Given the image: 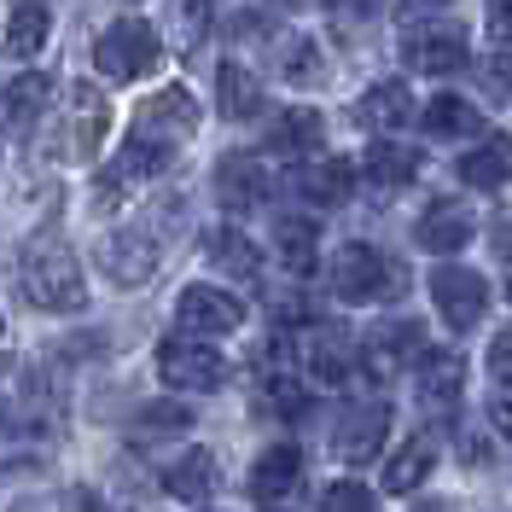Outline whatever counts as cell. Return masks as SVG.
<instances>
[{"instance_id":"11","label":"cell","mask_w":512,"mask_h":512,"mask_svg":"<svg viewBox=\"0 0 512 512\" xmlns=\"http://www.w3.org/2000/svg\"><path fill=\"white\" fill-rule=\"evenodd\" d=\"M99 268L117 280V286H146L158 274V245L152 233H111L99 239Z\"/></svg>"},{"instance_id":"25","label":"cell","mask_w":512,"mask_h":512,"mask_svg":"<svg viewBox=\"0 0 512 512\" xmlns=\"http://www.w3.org/2000/svg\"><path fill=\"white\" fill-rule=\"evenodd\" d=\"M419 158L408 146H396V140H379V146H367V158H361V175L373 181V187H408L414 181Z\"/></svg>"},{"instance_id":"2","label":"cell","mask_w":512,"mask_h":512,"mask_svg":"<svg viewBox=\"0 0 512 512\" xmlns=\"http://www.w3.org/2000/svg\"><path fill=\"white\" fill-rule=\"evenodd\" d=\"M24 297H30L35 309H53V315H70V309H82L88 303V291H82V262L53 245V239H41L24 251Z\"/></svg>"},{"instance_id":"23","label":"cell","mask_w":512,"mask_h":512,"mask_svg":"<svg viewBox=\"0 0 512 512\" xmlns=\"http://www.w3.org/2000/svg\"><path fill=\"white\" fill-rule=\"evenodd\" d=\"M47 35H53V12H47L41 0L12 6V30H6V53H12V59H35V53L47 47Z\"/></svg>"},{"instance_id":"18","label":"cell","mask_w":512,"mask_h":512,"mask_svg":"<svg viewBox=\"0 0 512 512\" xmlns=\"http://www.w3.org/2000/svg\"><path fill=\"white\" fill-rule=\"evenodd\" d=\"M355 175H361V163L355 158H320L309 163V175H303V192L315 198V204H326V210H338V204H350V192H355Z\"/></svg>"},{"instance_id":"30","label":"cell","mask_w":512,"mask_h":512,"mask_svg":"<svg viewBox=\"0 0 512 512\" xmlns=\"http://www.w3.org/2000/svg\"><path fill=\"white\" fill-rule=\"evenodd\" d=\"M280 53H286V64H280V70H286V82H297V88H309V82H320V76H326L320 47H315V41H303V35H291Z\"/></svg>"},{"instance_id":"3","label":"cell","mask_w":512,"mask_h":512,"mask_svg":"<svg viewBox=\"0 0 512 512\" xmlns=\"http://www.w3.org/2000/svg\"><path fill=\"white\" fill-rule=\"evenodd\" d=\"M94 59H99V76H111V82H140V76H152V64H158V30H152L146 18H117V24L94 41Z\"/></svg>"},{"instance_id":"21","label":"cell","mask_w":512,"mask_h":512,"mask_svg":"<svg viewBox=\"0 0 512 512\" xmlns=\"http://www.w3.org/2000/svg\"><path fill=\"white\" fill-rule=\"evenodd\" d=\"M216 99H222V117L251 123L256 111H262V82H256L245 64H222L216 70Z\"/></svg>"},{"instance_id":"10","label":"cell","mask_w":512,"mask_h":512,"mask_svg":"<svg viewBox=\"0 0 512 512\" xmlns=\"http://www.w3.org/2000/svg\"><path fill=\"white\" fill-rule=\"evenodd\" d=\"M472 233H478V222H472V210L466 204H454V198H437L425 216H419L414 227V245L431 256H454L472 245Z\"/></svg>"},{"instance_id":"38","label":"cell","mask_w":512,"mask_h":512,"mask_svg":"<svg viewBox=\"0 0 512 512\" xmlns=\"http://www.w3.org/2000/svg\"><path fill=\"white\" fill-rule=\"evenodd\" d=\"M489 373H495L501 384H512V326H501L495 344H489Z\"/></svg>"},{"instance_id":"7","label":"cell","mask_w":512,"mask_h":512,"mask_svg":"<svg viewBox=\"0 0 512 512\" xmlns=\"http://www.w3.org/2000/svg\"><path fill=\"white\" fill-rule=\"evenodd\" d=\"M402 53H408L414 70H425V76H448V70L466 64V30L448 24V18H425L414 30H402Z\"/></svg>"},{"instance_id":"40","label":"cell","mask_w":512,"mask_h":512,"mask_svg":"<svg viewBox=\"0 0 512 512\" xmlns=\"http://www.w3.org/2000/svg\"><path fill=\"white\" fill-rule=\"evenodd\" d=\"M326 12H338V18H373V12H384V0H320Z\"/></svg>"},{"instance_id":"12","label":"cell","mask_w":512,"mask_h":512,"mask_svg":"<svg viewBox=\"0 0 512 512\" xmlns=\"http://www.w3.org/2000/svg\"><path fill=\"white\" fill-rule=\"evenodd\" d=\"M384 431H390V408H384V402H361V408H350V414L338 419L332 448H338V460L367 466V460L384 448Z\"/></svg>"},{"instance_id":"35","label":"cell","mask_w":512,"mask_h":512,"mask_svg":"<svg viewBox=\"0 0 512 512\" xmlns=\"http://www.w3.org/2000/svg\"><path fill=\"white\" fill-rule=\"evenodd\" d=\"M35 460V448L30 443H18V425H12V414L0 408V472H24Z\"/></svg>"},{"instance_id":"20","label":"cell","mask_w":512,"mask_h":512,"mask_svg":"<svg viewBox=\"0 0 512 512\" xmlns=\"http://www.w3.org/2000/svg\"><path fill=\"white\" fill-rule=\"evenodd\" d=\"M163 489H169L175 501H204V495L216 489V454H210V448H187V454L163 472Z\"/></svg>"},{"instance_id":"9","label":"cell","mask_w":512,"mask_h":512,"mask_svg":"<svg viewBox=\"0 0 512 512\" xmlns=\"http://www.w3.org/2000/svg\"><path fill=\"white\" fill-rule=\"evenodd\" d=\"M175 326L181 332H239L245 326V303L216 286H187L181 303H175Z\"/></svg>"},{"instance_id":"13","label":"cell","mask_w":512,"mask_h":512,"mask_svg":"<svg viewBox=\"0 0 512 512\" xmlns=\"http://www.w3.org/2000/svg\"><path fill=\"white\" fill-rule=\"evenodd\" d=\"M303 367L315 373V384H344L361 367V344L338 326H320V332L303 338Z\"/></svg>"},{"instance_id":"36","label":"cell","mask_w":512,"mask_h":512,"mask_svg":"<svg viewBox=\"0 0 512 512\" xmlns=\"http://www.w3.org/2000/svg\"><path fill=\"white\" fill-rule=\"evenodd\" d=\"M478 76H483V88H489V94H501V99H507V94H512V47H501V53H489Z\"/></svg>"},{"instance_id":"22","label":"cell","mask_w":512,"mask_h":512,"mask_svg":"<svg viewBox=\"0 0 512 512\" xmlns=\"http://www.w3.org/2000/svg\"><path fill=\"white\" fill-rule=\"evenodd\" d=\"M512 175V134H495V140H483L478 152H466V158H460V181H466V187H501V181H507Z\"/></svg>"},{"instance_id":"14","label":"cell","mask_w":512,"mask_h":512,"mask_svg":"<svg viewBox=\"0 0 512 512\" xmlns=\"http://www.w3.org/2000/svg\"><path fill=\"white\" fill-rule=\"evenodd\" d=\"M47 99H53V76H18V82H6L0 88V134H24V128L41 123V111H47Z\"/></svg>"},{"instance_id":"29","label":"cell","mask_w":512,"mask_h":512,"mask_svg":"<svg viewBox=\"0 0 512 512\" xmlns=\"http://www.w3.org/2000/svg\"><path fill=\"white\" fill-rule=\"evenodd\" d=\"M425 128L431 134H483V111L466 105V99H454V94H437L425 105Z\"/></svg>"},{"instance_id":"31","label":"cell","mask_w":512,"mask_h":512,"mask_svg":"<svg viewBox=\"0 0 512 512\" xmlns=\"http://www.w3.org/2000/svg\"><path fill=\"white\" fill-rule=\"evenodd\" d=\"M192 414L187 408H175V402H158V408H146V414L134 419V443H158L169 431H187Z\"/></svg>"},{"instance_id":"4","label":"cell","mask_w":512,"mask_h":512,"mask_svg":"<svg viewBox=\"0 0 512 512\" xmlns=\"http://www.w3.org/2000/svg\"><path fill=\"white\" fill-rule=\"evenodd\" d=\"M431 303H437V315L454 332H472L483 320V309H489V286H483V274H472V268L443 262V268H431Z\"/></svg>"},{"instance_id":"42","label":"cell","mask_w":512,"mask_h":512,"mask_svg":"<svg viewBox=\"0 0 512 512\" xmlns=\"http://www.w3.org/2000/svg\"><path fill=\"white\" fill-rule=\"evenodd\" d=\"M495 251L512 256V222H507V227H495Z\"/></svg>"},{"instance_id":"39","label":"cell","mask_w":512,"mask_h":512,"mask_svg":"<svg viewBox=\"0 0 512 512\" xmlns=\"http://www.w3.org/2000/svg\"><path fill=\"white\" fill-rule=\"evenodd\" d=\"M489 425H495V437H507V443H512V390H507V384L489 396Z\"/></svg>"},{"instance_id":"28","label":"cell","mask_w":512,"mask_h":512,"mask_svg":"<svg viewBox=\"0 0 512 512\" xmlns=\"http://www.w3.org/2000/svg\"><path fill=\"white\" fill-rule=\"evenodd\" d=\"M431 460H437L431 437H414V443H408L396 460H390V466H384V489H390V495H408V489H419V483H425V472H431Z\"/></svg>"},{"instance_id":"19","label":"cell","mask_w":512,"mask_h":512,"mask_svg":"<svg viewBox=\"0 0 512 512\" xmlns=\"http://www.w3.org/2000/svg\"><path fill=\"white\" fill-rule=\"evenodd\" d=\"M262 163L245 158V152H227L222 163H216V192H222L227 210H251L256 198H262Z\"/></svg>"},{"instance_id":"32","label":"cell","mask_w":512,"mask_h":512,"mask_svg":"<svg viewBox=\"0 0 512 512\" xmlns=\"http://www.w3.org/2000/svg\"><path fill=\"white\" fill-rule=\"evenodd\" d=\"M12 512H99V495L94 489H47V495L18 501Z\"/></svg>"},{"instance_id":"17","label":"cell","mask_w":512,"mask_h":512,"mask_svg":"<svg viewBox=\"0 0 512 512\" xmlns=\"http://www.w3.org/2000/svg\"><path fill=\"white\" fill-rule=\"evenodd\" d=\"M320 146V111L315 105H291L280 111L274 123H268V152H280V158H309Z\"/></svg>"},{"instance_id":"1","label":"cell","mask_w":512,"mask_h":512,"mask_svg":"<svg viewBox=\"0 0 512 512\" xmlns=\"http://www.w3.org/2000/svg\"><path fill=\"white\" fill-rule=\"evenodd\" d=\"M192 128H198V105H192L187 88L152 94L134 111V128H128V146H123V169L128 175H163L175 163V140H187Z\"/></svg>"},{"instance_id":"24","label":"cell","mask_w":512,"mask_h":512,"mask_svg":"<svg viewBox=\"0 0 512 512\" xmlns=\"http://www.w3.org/2000/svg\"><path fill=\"white\" fill-rule=\"evenodd\" d=\"M204 256H210L222 274H233V280H251L256 268H262V251H256L239 227H216V233H210V245H204Z\"/></svg>"},{"instance_id":"6","label":"cell","mask_w":512,"mask_h":512,"mask_svg":"<svg viewBox=\"0 0 512 512\" xmlns=\"http://www.w3.org/2000/svg\"><path fill=\"white\" fill-rule=\"evenodd\" d=\"M332 286H338L344 303H379V297H390V286H396V268H390L373 245H344L338 262H332Z\"/></svg>"},{"instance_id":"27","label":"cell","mask_w":512,"mask_h":512,"mask_svg":"<svg viewBox=\"0 0 512 512\" xmlns=\"http://www.w3.org/2000/svg\"><path fill=\"white\" fill-rule=\"evenodd\" d=\"M274 245H280V262H286L291 274H309L315 268V251H320V233H315V222L286 216V222L274 227Z\"/></svg>"},{"instance_id":"16","label":"cell","mask_w":512,"mask_h":512,"mask_svg":"<svg viewBox=\"0 0 512 512\" xmlns=\"http://www.w3.org/2000/svg\"><path fill=\"white\" fill-rule=\"evenodd\" d=\"M297 472H303V454L291 443H274L268 454H256V466H251V495L256 501H280V495H291L297 489Z\"/></svg>"},{"instance_id":"5","label":"cell","mask_w":512,"mask_h":512,"mask_svg":"<svg viewBox=\"0 0 512 512\" xmlns=\"http://www.w3.org/2000/svg\"><path fill=\"white\" fill-rule=\"evenodd\" d=\"M158 373H163V384H175V390H222L227 361H222V350H210V344L163 338L158 344Z\"/></svg>"},{"instance_id":"26","label":"cell","mask_w":512,"mask_h":512,"mask_svg":"<svg viewBox=\"0 0 512 512\" xmlns=\"http://www.w3.org/2000/svg\"><path fill=\"white\" fill-rule=\"evenodd\" d=\"M460 379H466L460 350H431L425 367H419V390H425L431 402H460Z\"/></svg>"},{"instance_id":"8","label":"cell","mask_w":512,"mask_h":512,"mask_svg":"<svg viewBox=\"0 0 512 512\" xmlns=\"http://www.w3.org/2000/svg\"><path fill=\"white\" fill-rule=\"evenodd\" d=\"M414 355H425V326L419 320H384L379 332L361 338V367H373L379 379H396Z\"/></svg>"},{"instance_id":"15","label":"cell","mask_w":512,"mask_h":512,"mask_svg":"<svg viewBox=\"0 0 512 512\" xmlns=\"http://www.w3.org/2000/svg\"><path fill=\"white\" fill-rule=\"evenodd\" d=\"M414 117V94H408V82H373L361 105H355V123L379 128V134H396V128H408Z\"/></svg>"},{"instance_id":"34","label":"cell","mask_w":512,"mask_h":512,"mask_svg":"<svg viewBox=\"0 0 512 512\" xmlns=\"http://www.w3.org/2000/svg\"><path fill=\"white\" fill-rule=\"evenodd\" d=\"M175 18H181V47L192 53L210 30V18H216V0H175Z\"/></svg>"},{"instance_id":"33","label":"cell","mask_w":512,"mask_h":512,"mask_svg":"<svg viewBox=\"0 0 512 512\" xmlns=\"http://www.w3.org/2000/svg\"><path fill=\"white\" fill-rule=\"evenodd\" d=\"M320 512H379V501H373V489H361L355 478H338V483H326Z\"/></svg>"},{"instance_id":"37","label":"cell","mask_w":512,"mask_h":512,"mask_svg":"<svg viewBox=\"0 0 512 512\" xmlns=\"http://www.w3.org/2000/svg\"><path fill=\"white\" fill-rule=\"evenodd\" d=\"M123 181H128L123 163H117V169H105V175L94 181V204H99V210H117V204H123Z\"/></svg>"},{"instance_id":"41","label":"cell","mask_w":512,"mask_h":512,"mask_svg":"<svg viewBox=\"0 0 512 512\" xmlns=\"http://www.w3.org/2000/svg\"><path fill=\"white\" fill-rule=\"evenodd\" d=\"M489 30L512 41V0H489Z\"/></svg>"}]
</instances>
